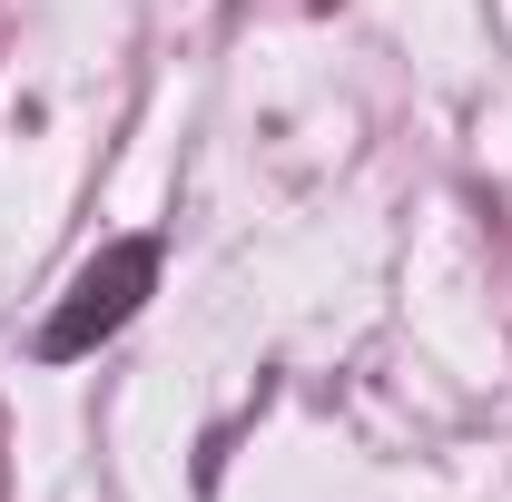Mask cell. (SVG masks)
Here are the masks:
<instances>
[{
  "mask_svg": "<svg viewBox=\"0 0 512 502\" xmlns=\"http://www.w3.org/2000/svg\"><path fill=\"white\" fill-rule=\"evenodd\" d=\"M148 296H158V237H109V247L69 276V296L50 306V325H40L30 355H40V365H79V355H99L119 325H138Z\"/></svg>",
  "mask_w": 512,
  "mask_h": 502,
  "instance_id": "1",
  "label": "cell"
}]
</instances>
